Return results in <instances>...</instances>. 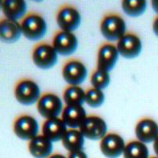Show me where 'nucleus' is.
Wrapping results in <instances>:
<instances>
[{
  "label": "nucleus",
  "mask_w": 158,
  "mask_h": 158,
  "mask_svg": "<svg viewBox=\"0 0 158 158\" xmlns=\"http://www.w3.org/2000/svg\"><path fill=\"white\" fill-rule=\"evenodd\" d=\"M100 30L108 42L118 41L127 32V24L119 14L109 12L101 18Z\"/></svg>",
  "instance_id": "1"
},
{
  "label": "nucleus",
  "mask_w": 158,
  "mask_h": 158,
  "mask_svg": "<svg viewBox=\"0 0 158 158\" xmlns=\"http://www.w3.org/2000/svg\"><path fill=\"white\" fill-rule=\"evenodd\" d=\"M22 34L32 41L41 40L47 32V22L40 13L29 12L21 21Z\"/></svg>",
  "instance_id": "2"
},
{
  "label": "nucleus",
  "mask_w": 158,
  "mask_h": 158,
  "mask_svg": "<svg viewBox=\"0 0 158 158\" xmlns=\"http://www.w3.org/2000/svg\"><path fill=\"white\" fill-rule=\"evenodd\" d=\"M14 94L17 101L23 105L36 104L41 96L36 81L29 77H23L17 81L14 87Z\"/></svg>",
  "instance_id": "3"
},
{
  "label": "nucleus",
  "mask_w": 158,
  "mask_h": 158,
  "mask_svg": "<svg viewBox=\"0 0 158 158\" xmlns=\"http://www.w3.org/2000/svg\"><path fill=\"white\" fill-rule=\"evenodd\" d=\"M32 62L36 67L43 70L52 68L58 62V53L52 44L40 41L32 50Z\"/></svg>",
  "instance_id": "4"
},
{
  "label": "nucleus",
  "mask_w": 158,
  "mask_h": 158,
  "mask_svg": "<svg viewBox=\"0 0 158 158\" xmlns=\"http://www.w3.org/2000/svg\"><path fill=\"white\" fill-rule=\"evenodd\" d=\"M81 22V13L75 6L65 3L58 9L56 23L61 30L73 32L80 26Z\"/></svg>",
  "instance_id": "5"
},
{
  "label": "nucleus",
  "mask_w": 158,
  "mask_h": 158,
  "mask_svg": "<svg viewBox=\"0 0 158 158\" xmlns=\"http://www.w3.org/2000/svg\"><path fill=\"white\" fill-rule=\"evenodd\" d=\"M88 74L85 63L78 59H69L62 67V76L69 85H79L83 83Z\"/></svg>",
  "instance_id": "6"
},
{
  "label": "nucleus",
  "mask_w": 158,
  "mask_h": 158,
  "mask_svg": "<svg viewBox=\"0 0 158 158\" xmlns=\"http://www.w3.org/2000/svg\"><path fill=\"white\" fill-rule=\"evenodd\" d=\"M61 98L54 93H44L36 103V109L39 114L44 118H56L61 115L63 110Z\"/></svg>",
  "instance_id": "7"
},
{
  "label": "nucleus",
  "mask_w": 158,
  "mask_h": 158,
  "mask_svg": "<svg viewBox=\"0 0 158 158\" xmlns=\"http://www.w3.org/2000/svg\"><path fill=\"white\" fill-rule=\"evenodd\" d=\"M13 131L23 141H30L39 133V123L32 115L22 114L18 115L13 123Z\"/></svg>",
  "instance_id": "8"
},
{
  "label": "nucleus",
  "mask_w": 158,
  "mask_h": 158,
  "mask_svg": "<svg viewBox=\"0 0 158 158\" xmlns=\"http://www.w3.org/2000/svg\"><path fill=\"white\" fill-rule=\"evenodd\" d=\"M79 130L85 138L91 141H101L108 134V125L102 117L97 115H89Z\"/></svg>",
  "instance_id": "9"
},
{
  "label": "nucleus",
  "mask_w": 158,
  "mask_h": 158,
  "mask_svg": "<svg viewBox=\"0 0 158 158\" xmlns=\"http://www.w3.org/2000/svg\"><path fill=\"white\" fill-rule=\"evenodd\" d=\"M115 45L119 55L126 59L138 57L142 49L141 38L135 32H127Z\"/></svg>",
  "instance_id": "10"
},
{
  "label": "nucleus",
  "mask_w": 158,
  "mask_h": 158,
  "mask_svg": "<svg viewBox=\"0 0 158 158\" xmlns=\"http://www.w3.org/2000/svg\"><path fill=\"white\" fill-rule=\"evenodd\" d=\"M52 44L58 54L70 56L77 50L78 40L73 32L59 29L53 35Z\"/></svg>",
  "instance_id": "11"
},
{
  "label": "nucleus",
  "mask_w": 158,
  "mask_h": 158,
  "mask_svg": "<svg viewBox=\"0 0 158 158\" xmlns=\"http://www.w3.org/2000/svg\"><path fill=\"white\" fill-rule=\"evenodd\" d=\"M118 56L119 53L117 50L116 45L108 41L102 43L97 51V67L110 72L115 67Z\"/></svg>",
  "instance_id": "12"
},
{
  "label": "nucleus",
  "mask_w": 158,
  "mask_h": 158,
  "mask_svg": "<svg viewBox=\"0 0 158 158\" xmlns=\"http://www.w3.org/2000/svg\"><path fill=\"white\" fill-rule=\"evenodd\" d=\"M125 141L122 136L116 133H108L100 142V149L104 156L118 158L123 153Z\"/></svg>",
  "instance_id": "13"
},
{
  "label": "nucleus",
  "mask_w": 158,
  "mask_h": 158,
  "mask_svg": "<svg viewBox=\"0 0 158 158\" xmlns=\"http://www.w3.org/2000/svg\"><path fill=\"white\" fill-rule=\"evenodd\" d=\"M135 132L138 141L145 144L151 143L158 137V124L149 117L140 118L135 126Z\"/></svg>",
  "instance_id": "14"
},
{
  "label": "nucleus",
  "mask_w": 158,
  "mask_h": 158,
  "mask_svg": "<svg viewBox=\"0 0 158 158\" xmlns=\"http://www.w3.org/2000/svg\"><path fill=\"white\" fill-rule=\"evenodd\" d=\"M67 127L59 117L48 118L42 125V135L52 142L62 141L67 133Z\"/></svg>",
  "instance_id": "15"
},
{
  "label": "nucleus",
  "mask_w": 158,
  "mask_h": 158,
  "mask_svg": "<svg viewBox=\"0 0 158 158\" xmlns=\"http://www.w3.org/2000/svg\"><path fill=\"white\" fill-rule=\"evenodd\" d=\"M86 116L82 105H65L61 114V118L67 127L73 129H79Z\"/></svg>",
  "instance_id": "16"
},
{
  "label": "nucleus",
  "mask_w": 158,
  "mask_h": 158,
  "mask_svg": "<svg viewBox=\"0 0 158 158\" xmlns=\"http://www.w3.org/2000/svg\"><path fill=\"white\" fill-rule=\"evenodd\" d=\"M22 26L18 21L2 17L0 20V39L5 43H15L21 38Z\"/></svg>",
  "instance_id": "17"
},
{
  "label": "nucleus",
  "mask_w": 158,
  "mask_h": 158,
  "mask_svg": "<svg viewBox=\"0 0 158 158\" xmlns=\"http://www.w3.org/2000/svg\"><path fill=\"white\" fill-rule=\"evenodd\" d=\"M53 142H51L44 135H38L37 136L29 141L28 149L29 152L35 158H48L53 151Z\"/></svg>",
  "instance_id": "18"
},
{
  "label": "nucleus",
  "mask_w": 158,
  "mask_h": 158,
  "mask_svg": "<svg viewBox=\"0 0 158 158\" xmlns=\"http://www.w3.org/2000/svg\"><path fill=\"white\" fill-rule=\"evenodd\" d=\"M0 4L5 18L18 21L27 15V4L23 0H2Z\"/></svg>",
  "instance_id": "19"
},
{
  "label": "nucleus",
  "mask_w": 158,
  "mask_h": 158,
  "mask_svg": "<svg viewBox=\"0 0 158 158\" xmlns=\"http://www.w3.org/2000/svg\"><path fill=\"white\" fill-rule=\"evenodd\" d=\"M61 142L63 147L70 153L82 149L85 143V137L79 129L69 128Z\"/></svg>",
  "instance_id": "20"
},
{
  "label": "nucleus",
  "mask_w": 158,
  "mask_h": 158,
  "mask_svg": "<svg viewBox=\"0 0 158 158\" xmlns=\"http://www.w3.org/2000/svg\"><path fill=\"white\" fill-rule=\"evenodd\" d=\"M66 105H83L85 103V91L79 85H68L63 93Z\"/></svg>",
  "instance_id": "21"
},
{
  "label": "nucleus",
  "mask_w": 158,
  "mask_h": 158,
  "mask_svg": "<svg viewBox=\"0 0 158 158\" xmlns=\"http://www.w3.org/2000/svg\"><path fill=\"white\" fill-rule=\"evenodd\" d=\"M123 158H149V149L146 145L138 140H132L126 144Z\"/></svg>",
  "instance_id": "22"
},
{
  "label": "nucleus",
  "mask_w": 158,
  "mask_h": 158,
  "mask_svg": "<svg viewBox=\"0 0 158 158\" xmlns=\"http://www.w3.org/2000/svg\"><path fill=\"white\" fill-rule=\"evenodd\" d=\"M123 10L130 17H139L146 12L147 7L146 1L123 0L121 2Z\"/></svg>",
  "instance_id": "23"
},
{
  "label": "nucleus",
  "mask_w": 158,
  "mask_h": 158,
  "mask_svg": "<svg viewBox=\"0 0 158 158\" xmlns=\"http://www.w3.org/2000/svg\"><path fill=\"white\" fill-rule=\"evenodd\" d=\"M111 81L109 72L96 67L90 74V82L92 87L103 90L109 85Z\"/></svg>",
  "instance_id": "24"
},
{
  "label": "nucleus",
  "mask_w": 158,
  "mask_h": 158,
  "mask_svg": "<svg viewBox=\"0 0 158 158\" xmlns=\"http://www.w3.org/2000/svg\"><path fill=\"white\" fill-rule=\"evenodd\" d=\"M105 95L103 90L89 87L85 90V103L92 108H98L104 104Z\"/></svg>",
  "instance_id": "25"
},
{
  "label": "nucleus",
  "mask_w": 158,
  "mask_h": 158,
  "mask_svg": "<svg viewBox=\"0 0 158 158\" xmlns=\"http://www.w3.org/2000/svg\"><path fill=\"white\" fill-rule=\"evenodd\" d=\"M67 158H88V156L82 149L74 152H70Z\"/></svg>",
  "instance_id": "26"
},
{
  "label": "nucleus",
  "mask_w": 158,
  "mask_h": 158,
  "mask_svg": "<svg viewBox=\"0 0 158 158\" xmlns=\"http://www.w3.org/2000/svg\"><path fill=\"white\" fill-rule=\"evenodd\" d=\"M153 30L156 36L158 37V15L154 18L153 22Z\"/></svg>",
  "instance_id": "27"
},
{
  "label": "nucleus",
  "mask_w": 158,
  "mask_h": 158,
  "mask_svg": "<svg viewBox=\"0 0 158 158\" xmlns=\"http://www.w3.org/2000/svg\"><path fill=\"white\" fill-rule=\"evenodd\" d=\"M151 5H152L153 10L158 15V0H153L151 2Z\"/></svg>",
  "instance_id": "28"
},
{
  "label": "nucleus",
  "mask_w": 158,
  "mask_h": 158,
  "mask_svg": "<svg viewBox=\"0 0 158 158\" xmlns=\"http://www.w3.org/2000/svg\"><path fill=\"white\" fill-rule=\"evenodd\" d=\"M153 150H154L156 156H158V137L156 138V140L153 142Z\"/></svg>",
  "instance_id": "29"
},
{
  "label": "nucleus",
  "mask_w": 158,
  "mask_h": 158,
  "mask_svg": "<svg viewBox=\"0 0 158 158\" xmlns=\"http://www.w3.org/2000/svg\"><path fill=\"white\" fill-rule=\"evenodd\" d=\"M48 158H67V157H66V156H63V155L60 154V153H53V154H52Z\"/></svg>",
  "instance_id": "30"
},
{
  "label": "nucleus",
  "mask_w": 158,
  "mask_h": 158,
  "mask_svg": "<svg viewBox=\"0 0 158 158\" xmlns=\"http://www.w3.org/2000/svg\"><path fill=\"white\" fill-rule=\"evenodd\" d=\"M149 158H158V156H151V157H149Z\"/></svg>",
  "instance_id": "31"
}]
</instances>
